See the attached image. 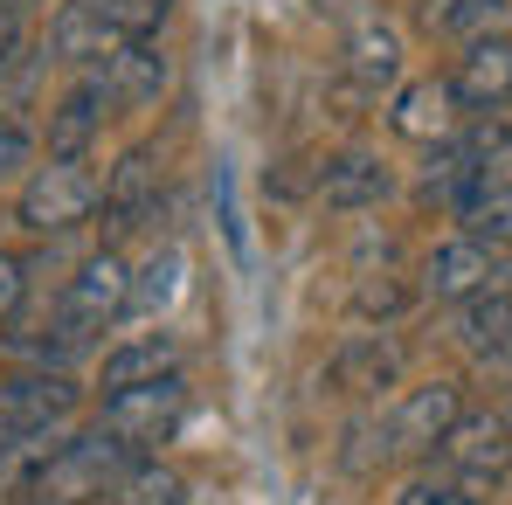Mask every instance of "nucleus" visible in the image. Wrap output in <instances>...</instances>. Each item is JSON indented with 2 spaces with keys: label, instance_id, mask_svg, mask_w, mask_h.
Masks as SVG:
<instances>
[{
  "label": "nucleus",
  "instance_id": "f03ea898",
  "mask_svg": "<svg viewBox=\"0 0 512 505\" xmlns=\"http://www.w3.org/2000/svg\"><path fill=\"white\" fill-rule=\"evenodd\" d=\"M139 457L111 436V429H84V436H63L56 457L42 464V478L28 485V505H104L111 485L132 471Z\"/></svg>",
  "mask_w": 512,
  "mask_h": 505
},
{
  "label": "nucleus",
  "instance_id": "b1692460",
  "mask_svg": "<svg viewBox=\"0 0 512 505\" xmlns=\"http://www.w3.org/2000/svg\"><path fill=\"white\" fill-rule=\"evenodd\" d=\"M506 0H429V28H450V35H485V21H499Z\"/></svg>",
  "mask_w": 512,
  "mask_h": 505
},
{
  "label": "nucleus",
  "instance_id": "473e14b6",
  "mask_svg": "<svg viewBox=\"0 0 512 505\" xmlns=\"http://www.w3.org/2000/svg\"><path fill=\"white\" fill-rule=\"evenodd\" d=\"M0 7H7V14H28V7H42V0H0Z\"/></svg>",
  "mask_w": 512,
  "mask_h": 505
},
{
  "label": "nucleus",
  "instance_id": "39448f33",
  "mask_svg": "<svg viewBox=\"0 0 512 505\" xmlns=\"http://www.w3.org/2000/svg\"><path fill=\"white\" fill-rule=\"evenodd\" d=\"M63 416H77V381L63 367H28V374H0V443L14 436H42Z\"/></svg>",
  "mask_w": 512,
  "mask_h": 505
},
{
  "label": "nucleus",
  "instance_id": "393cba45",
  "mask_svg": "<svg viewBox=\"0 0 512 505\" xmlns=\"http://www.w3.org/2000/svg\"><path fill=\"white\" fill-rule=\"evenodd\" d=\"M464 236L492 243V250H512V194H485L464 208Z\"/></svg>",
  "mask_w": 512,
  "mask_h": 505
},
{
  "label": "nucleus",
  "instance_id": "a211bd4d",
  "mask_svg": "<svg viewBox=\"0 0 512 505\" xmlns=\"http://www.w3.org/2000/svg\"><path fill=\"white\" fill-rule=\"evenodd\" d=\"M346 77L353 90H367V97H381V90L402 77V42H395V28H381V21H367V28H353L346 35Z\"/></svg>",
  "mask_w": 512,
  "mask_h": 505
},
{
  "label": "nucleus",
  "instance_id": "aec40b11",
  "mask_svg": "<svg viewBox=\"0 0 512 505\" xmlns=\"http://www.w3.org/2000/svg\"><path fill=\"white\" fill-rule=\"evenodd\" d=\"M485 492H492L485 478H464V471H450V464L429 457L423 471L402 485V499H395V505H485Z\"/></svg>",
  "mask_w": 512,
  "mask_h": 505
},
{
  "label": "nucleus",
  "instance_id": "412c9836",
  "mask_svg": "<svg viewBox=\"0 0 512 505\" xmlns=\"http://www.w3.org/2000/svg\"><path fill=\"white\" fill-rule=\"evenodd\" d=\"M180 499H187V478L167 471L160 457H139V464L111 485V499H104V505H180Z\"/></svg>",
  "mask_w": 512,
  "mask_h": 505
},
{
  "label": "nucleus",
  "instance_id": "7c9ffc66",
  "mask_svg": "<svg viewBox=\"0 0 512 505\" xmlns=\"http://www.w3.org/2000/svg\"><path fill=\"white\" fill-rule=\"evenodd\" d=\"M215 194H222V236H229V250L250 256V243H243V215H236V173L229 167L215 173Z\"/></svg>",
  "mask_w": 512,
  "mask_h": 505
},
{
  "label": "nucleus",
  "instance_id": "4468645a",
  "mask_svg": "<svg viewBox=\"0 0 512 505\" xmlns=\"http://www.w3.org/2000/svg\"><path fill=\"white\" fill-rule=\"evenodd\" d=\"M326 374H333V388H340V395L374 402L381 388H395V374H402V346H395L388 333H353L340 353H333V367H326Z\"/></svg>",
  "mask_w": 512,
  "mask_h": 505
},
{
  "label": "nucleus",
  "instance_id": "c85d7f7f",
  "mask_svg": "<svg viewBox=\"0 0 512 505\" xmlns=\"http://www.w3.org/2000/svg\"><path fill=\"white\" fill-rule=\"evenodd\" d=\"M28 90H35V56L14 49V56L0 63V118H14V104H21Z\"/></svg>",
  "mask_w": 512,
  "mask_h": 505
},
{
  "label": "nucleus",
  "instance_id": "a878e982",
  "mask_svg": "<svg viewBox=\"0 0 512 505\" xmlns=\"http://www.w3.org/2000/svg\"><path fill=\"white\" fill-rule=\"evenodd\" d=\"M167 14H173V0H111V21H118L125 35H139V42H146V35H160V21H167Z\"/></svg>",
  "mask_w": 512,
  "mask_h": 505
},
{
  "label": "nucleus",
  "instance_id": "bb28decb",
  "mask_svg": "<svg viewBox=\"0 0 512 505\" xmlns=\"http://www.w3.org/2000/svg\"><path fill=\"white\" fill-rule=\"evenodd\" d=\"M28 160H35V132L21 118H0V180L28 173Z\"/></svg>",
  "mask_w": 512,
  "mask_h": 505
},
{
  "label": "nucleus",
  "instance_id": "ddd939ff",
  "mask_svg": "<svg viewBox=\"0 0 512 505\" xmlns=\"http://www.w3.org/2000/svg\"><path fill=\"white\" fill-rule=\"evenodd\" d=\"M84 77L111 97V111H132V104H153V97L167 90V56H160L153 42H139V35H132L118 56H104L97 70H84Z\"/></svg>",
  "mask_w": 512,
  "mask_h": 505
},
{
  "label": "nucleus",
  "instance_id": "72a5a7b5",
  "mask_svg": "<svg viewBox=\"0 0 512 505\" xmlns=\"http://www.w3.org/2000/svg\"><path fill=\"white\" fill-rule=\"evenodd\" d=\"M499 277H512V263H506V270H499Z\"/></svg>",
  "mask_w": 512,
  "mask_h": 505
},
{
  "label": "nucleus",
  "instance_id": "f257e3e1",
  "mask_svg": "<svg viewBox=\"0 0 512 505\" xmlns=\"http://www.w3.org/2000/svg\"><path fill=\"white\" fill-rule=\"evenodd\" d=\"M125 305H132V270H125V256L104 243L97 256L77 263V277L63 284L56 312L42 319V333H14V346H21L28 360H56V367H70L77 353L97 346V333H111V326L125 319Z\"/></svg>",
  "mask_w": 512,
  "mask_h": 505
},
{
  "label": "nucleus",
  "instance_id": "0eeeda50",
  "mask_svg": "<svg viewBox=\"0 0 512 505\" xmlns=\"http://www.w3.org/2000/svg\"><path fill=\"white\" fill-rule=\"evenodd\" d=\"M132 35L111 21V0H63L49 21V56L70 70H97L104 56H118Z\"/></svg>",
  "mask_w": 512,
  "mask_h": 505
},
{
  "label": "nucleus",
  "instance_id": "7ed1b4c3",
  "mask_svg": "<svg viewBox=\"0 0 512 505\" xmlns=\"http://www.w3.org/2000/svg\"><path fill=\"white\" fill-rule=\"evenodd\" d=\"M97 201H104V187H97V173L84 160H49V167H28L21 201H14V222L28 236H70L77 222H90Z\"/></svg>",
  "mask_w": 512,
  "mask_h": 505
},
{
  "label": "nucleus",
  "instance_id": "4be33fe9",
  "mask_svg": "<svg viewBox=\"0 0 512 505\" xmlns=\"http://www.w3.org/2000/svg\"><path fill=\"white\" fill-rule=\"evenodd\" d=\"M173 291H180V250H153L146 270L132 277V305H125V312H146V319H153V312L173 305Z\"/></svg>",
  "mask_w": 512,
  "mask_h": 505
},
{
  "label": "nucleus",
  "instance_id": "c756f323",
  "mask_svg": "<svg viewBox=\"0 0 512 505\" xmlns=\"http://www.w3.org/2000/svg\"><path fill=\"white\" fill-rule=\"evenodd\" d=\"M402 305H409V291H402V284H388V277H381V284H360V298H353V312H360V319H395Z\"/></svg>",
  "mask_w": 512,
  "mask_h": 505
},
{
  "label": "nucleus",
  "instance_id": "2f4dec72",
  "mask_svg": "<svg viewBox=\"0 0 512 505\" xmlns=\"http://www.w3.org/2000/svg\"><path fill=\"white\" fill-rule=\"evenodd\" d=\"M14 49H21V14H7V7H0V63H7Z\"/></svg>",
  "mask_w": 512,
  "mask_h": 505
},
{
  "label": "nucleus",
  "instance_id": "6e6552de",
  "mask_svg": "<svg viewBox=\"0 0 512 505\" xmlns=\"http://www.w3.org/2000/svg\"><path fill=\"white\" fill-rule=\"evenodd\" d=\"M464 416V395L457 381H429V388H409L388 416V443L395 457H436V443L450 436V422Z\"/></svg>",
  "mask_w": 512,
  "mask_h": 505
},
{
  "label": "nucleus",
  "instance_id": "f8f14e48",
  "mask_svg": "<svg viewBox=\"0 0 512 505\" xmlns=\"http://www.w3.org/2000/svg\"><path fill=\"white\" fill-rule=\"evenodd\" d=\"M450 90H457L464 111H499V104H512V42L506 35H478V42L457 56Z\"/></svg>",
  "mask_w": 512,
  "mask_h": 505
},
{
  "label": "nucleus",
  "instance_id": "f3484780",
  "mask_svg": "<svg viewBox=\"0 0 512 505\" xmlns=\"http://www.w3.org/2000/svg\"><path fill=\"white\" fill-rule=\"evenodd\" d=\"M381 194H388V167L374 153H340V160H326V173H319V201L340 208V215L374 208Z\"/></svg>",
  "mask_w": 512,
  "mask_h": 505
},
{
  "label": "nucleus",
  "instance_id": "dca6fc26",
  "mask_svg": "<svg viewBox=\"0 0 512 505\" xmlns=\"http://www.w3.org/2000/svg\"><path fill=\"white\" fill-rule=\"evenodd\" d=\"M457 339H464V353H471V360H485V367H512V291L492 284V291L464 298Z\"/></svg>",
  "mask_w": 512,
  "mask_h": 505
},
{
  "label": "nucleus",
  "instance_id": "20e7f679",
  "mask_svg": "<svg viewBox=\"0 0 512 505\" xmlns=\"http://www.w3.org/2000/svg\"><path fill=\"white\" fill-rule=\"evenodd\" d=\"M180 422H187V381H180V374H160V381H139V388L104 395L97 429H111L132 457H153L160 443H173Z\"/></svg>",
  "mask_w": 512,
  "mask_h": 505
},
{
  "label": "nucleus",
  "instance_id": "5701e85b",
  "mask_svg": "<svg viewBox=\"0 0 512 505\" xmlns=\"http://www.w3.org/2000/svg\"><path fill=\"white\" fill-rule=\"evenodd\" d=\"M388 457H395V443H388V422H381V416L346 422V450H340V464L353 471V478H374V471H381Z\"/></svg>",
  "mask_w": 512,
  "mask_h": 505
},
{
  "label": "nucleus",
  "instance_id": "6ab92c4d",
  "mask_svg": "<svg viewBox=\"0 0 512 505\" xmlns=\"http://www.w3.org/2000/svg\"><path fill=\"white\" fill-rule=\"evenodd\" d=\"M160 374H180V346L167 333H146V339H125L104 353V395L118 388H139V381H160Z\"/></svg>",
  "mask_w": 512,
  "mask_h": 505
},
{
  "label": "nucleus",
  "instance_id": "423d86ee",
  "mask_svg": "<svg viewBox=\"0 0 512 505\" xmlns=\"http://www.w3.org/2000/svg\"><path fill=\"white\" fill-rule=\"evenodd\" d=\"M436 464H450V471H464V478H506L512 471V416L499 409H464V416L450 422V436L436 443Z\"/></svg>",
  "mask_w": 512,
  "mask_h": 505
},
{
  "label": "nucleus",
  "instance_id": "2eb2a0df",
  "mask_svg": "<svg viewBox=\"0 0 512 505\" xmlns=\"http://www.w3.org/2000/svg\"><path fill=\"white\" fill-rule=\"evenodd\" d=\"M104 111H111V97L90 84H70L56 97V111H49V160H84L90 139L104 132Z\"/></svg>",
  "mask_w": 512,
  "mask_h": 505
},
{
  "label": "nucleus",
  "instance_id": "1a4fd4ad",
  "mask_svg": "<svg viewBox=\"0 0 512 505\" xmlns=\"http://www.w3.org/2000/svg\"><path fill=\"white\" fill-rule=\"evenodd\" d=\"M388 125H395L402 139H416V146H443V139H457V125H464V104H457L450 77H416V84L395 90Z\"/></svg>",
  "mask_w": 512,
  "mask_h": 505
},
{
  "label": "nucleus",
  "instance_id": "9b49d317",
  "mask_svg": "<svg viewBox=\"0 0 512 505\" xmlns=\"http://www.w3.org/2000/svg\"><path fill=\"white\" fill-rule=\"evenodd\" d=\"M506 263L492 243H478V236H450V243H436V256L423 263V291L429 298H478V291H492V277H499Z\"/></svg>",
  "mask_w": 512,
  "mask_h": 505
},
{
  "label": "nucleus",
  "instance_id": "cd10ccee",
  "mask_svg": "<svg viewBox=\"0 0 512 505\" xmlns=\"http://www.w3.org/2000/svg\"><path fill=\"white\" fill-rule=\"evenodd\" d=\"M21 305H28V263L14 250H0V326H14Z\"/></svg>",
  "mask_w": 512,
  "mask_h": 505
},
{
  "label": "nucleus",
  "instance_id": "9d476101",
  "mask_svg": "<svg viewBox=\"0 0 512 505\" xmlns=\"http://www.w3.org/2000/svg\"><path fill=\"white\" fill-rule=\"evenodd\" d=\"M153 208H160V167H153V146H132V153L111 167V180H104V243L132 236Z\"/></svg>",
  "mask_w": 512,
  "mask_h": 505
}]
</instances>
